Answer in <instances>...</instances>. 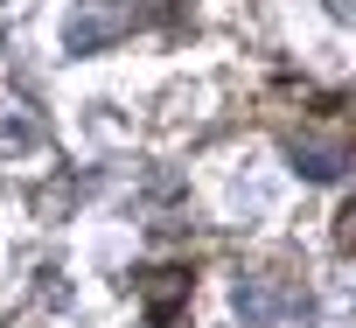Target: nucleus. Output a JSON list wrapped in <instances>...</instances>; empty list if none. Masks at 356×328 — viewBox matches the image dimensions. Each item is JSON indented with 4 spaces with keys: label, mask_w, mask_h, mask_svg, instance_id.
I'll return each instance as SVG.
<instances>
[{
    "label": "nucleus",
    "mask_w": 356,
    "mask_h": 328,
    "mask_svg": "<svg viewBox=\"0 0 356 328\" xmlns=\"http://www.w3.org/2000/svg\"><path fill=\"white\" fill-rule=\"evenodd\" d=\"M273 307H280V300H273L266 279H238V314H245L252 328H273Z\"/></svg>",
    "instance_id": "obj_4"
},
{
    "label": "nucleus",
    "mask_w": 356,
    "mask_h": 328,
    "mask_svg": "<svg viewBox=\"0 0 356 328\" xmlns=\"http://www.w3.org/2000/svg\"><path fill=\"white\" fill-rule=\"evenodd\" d=\"M293 161H300V175H314V182H328V175H342V147L335 140H293Z\"/></svg>",
    "instance_id": "obj_2"
},
{
    "label": "nucleus",
    "mask_w": 356,
    "mask_h": 328,
    "mask_svg": "<svg viewBox=\"0 0 356 328\" xmlns=\"http://www.w3.org/2000/svg\"><path fill=\"white\" fill-rule=\"evenodd\" d=\"M189 293V272H175V265H161L154 272V286H147V321H168L175 314V300Z\"/></svg>",
    "instance_id": "obj_3"
},
{
    "label": "nucleus",
    "mask_w": 356,
    "mask_h": 328,
    "mask_svg": "<svg viewBox=\"0 0 356 328\" xmlns=\"http://www.w3.org/2000/svg\"><path fill=\"white\" fill-rule=\"evenodd\" d=\"M328 8H335V15H342V22H356V0H328Z\"/></svg>",
    "instance_id": "obj_6"
},
{
    "label": "nucleus",
    "mask_w": 356,
    "mask_h": 328,
    "mask_svg": "<svg viewBox=\"0 0 356 328\" xmlns=\"http://www.w3.org/2000/svg\"><path fill=\"white\" fill-rule=\"evenodd\" d=\"M335 245H349V252H356V203H342V224H335Z\"/></svg>",
    "instance_id": "obj_5"
},
{
    "label": "nucleus",
    "mask_w": 356,
    "mask_h": 328,
    "mask_svg": "<svg viewBox=\"0 0 356 328\" xmlns=\"http://www.w3.org/2000/svg\"><path fill=\"white\" fill-rule=\"evenodd\" d=\"M175 8H182V0H77V8H70V22H63V42H70L77 56H91V49L126 42L133 28L168 22Z\"/></svg>",
    "instance_id": "obj_1"
}]
</instances>
